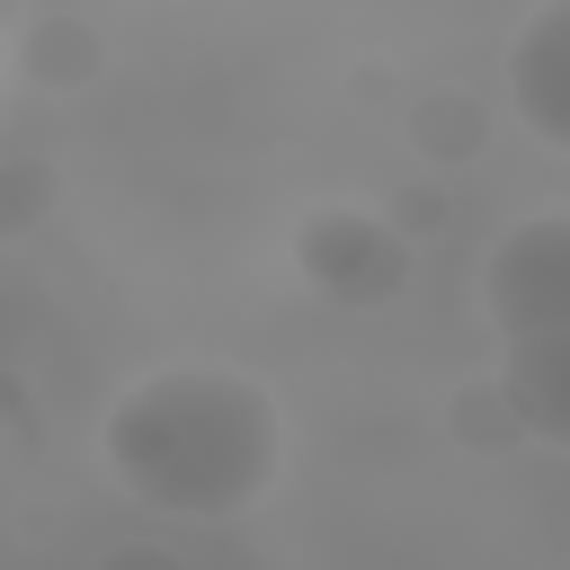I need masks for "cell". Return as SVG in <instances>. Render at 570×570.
Here are the masks:
<instances>
[{"instance_id":"obj_1","label":"cell","mask_w":570,"mask_h":570,"mask_svg":"<svg viewBox=\"0 0 570 570\" xmlns=\"http://www.w3.org/2000/svg\"><path fill=\"white\" fill-rule=\"evenodd\" d=\"M285 463L276 401L223 365H160L107 410V472L169 517H240Z\"/></svg>"},{"instance_id":"obj_2","label":"cell","mask_w":570,"mask_h":570,"mask_svg":"<svg viewBox=\"0 0 570 570\" xmlns=\"http://www.w3.org/2000/svg\"><path fill=\"white\" fill-rule=\"evenodd\" d=\"M481 303L499 338L570 330V214H525L517 232H499L481 258Z\"/></svg>"},{"instance_id":"obj_3","label":"cell","mask_w":570,"mask_h":570,"mask_svg":"<svg viewBox=\"0 0 570 570\" xmlns=\"http://www.w3.org/2000/svg\"><path fill=\"white\" fill-rule=\"evenodd\" d=\"M508 107L534 142L570 151V0H543L508 45Z\"/></svg>"},{"instance_id":"obj_4","label":"cell","mask_w":570,"mask_h":570,"mask_svg":"<svg viewBox=\"0 0 570 570\" xmlns=\"http://www.w3.org/2000/svg\"><path fill=\"white\" fill-rule=\"evenodd\" d=\"M499 401L525 436L570 445V330H534V338H499Z\"/></svg>"}]
</instances>
